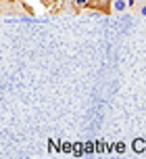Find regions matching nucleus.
Returning a JSON list of instances; mask_svg holds the SVG:
<instances>
[{
  "label": "nucleus",
  "mask_w": 146,
  "mask_h": 159,
  "mask_svg": "<svg viewBox=\"0 0 146 159\" xmlns=\"http://www.w3.org/2000/svg\"><path fill=\"white\" fill-rule=\"evenodd\" d=\"M138 2L136 0H111V13L115 15H123V13H127L131 7H136Z\"/></svg>",
  "instance_id": "nucleus-1"
},
{
  "label": "nucleus",
  "mask_w": 146,
  "mask_h": 159,
  "mask_svg": "<svg viewBox=\"0 0 146 159\" xmlns=\"http://www.w3.org/2000/svg\"><path fill=\"white\" fill-rule=\"evenodd\" d=\"M136 13H138L140 17H146V2H138V4H136Z\"/></svg>",
  "instance_id": "nucleus-2"
},
{
  "label": "nucleus",
  "mask_w": 146,
  "mask_h": 159,
  "mask_svg": "<svg viewBox=\"0 0 146 159\" xmlns=\"http://www.w3.org/2000/svg\"><path fill=\"white\" fill-rule=\"evenodd\" d=\"M136 2H140V0H136Z\"/></svg>",
  "instance_id": "nucleus-3"
}]
</instances>
